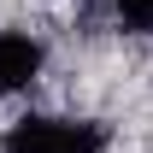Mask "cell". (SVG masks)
<instances>
[{
	"instance_id": "1",
	"label": "cell",
	"mask_w": 153,
	"mask_h": 153,
	"mask_svg": "<svg viewBox=\"0 0 153 153\" xmlns=\"http://www.w3.org/2000/svg\"><path fill=\"white\" fill-rule=\"evenodd\" d=\"M0 153H106V130L88 124V118H47V112H30L18 118Z\"/></svg>"
},
{
	"instance_id": "2",
	"label": "cell",
	"mask_w": 153,
	"mask_h": 153,
	"mask_svg": "<svg viewBox=\"0 0 153 153\" xmlns=\"http://www.w3.org/2000/svg\"><path fill=\"white\" fill-rule=\"evenodd\" d=\"M36 76H41V41L24 30H0V94L30 88Z\"/></svg>"
},
{
	"instance_id": "3",
	"label": "cell",
	"mask_w": 153,
	"mask_h": 153,
	"mask_svg": "<svg viewBox=\"0 0 153 153\" xmlns=\"http://www.w3.org/2000/svg\"><path fill=\"white\" fill-rule=\"evenodd\" d=\"M112 12L124 30H135V36H153V0H112Z\"/></svg>"
}]
</instances>
